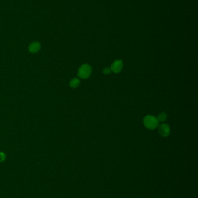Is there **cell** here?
I'll return each mask as SVG.
<instances>
[{
	"instance_id": "3957f363",
	"label": "cell",
	"mask_w": 198,
	"mask_h": 198,
	"mask_svg": "<svg viewBox=\"0 0 198 198\" xmlns=\"http://www.w3.org/2000/svg\"><path fill=\"white\" fill-rule=\"evenodd\" d=\"M123 68V63L121 60H116L111 64V70L114 73L117 74L121 72Z\"/></svg>"
},
{
	"instance_id": "277c9868",
	"label": "cell",
	"mask_w": 198,
	"mask_h": 198,
	"mask_svg": "<svg viewBox=\"0 0 198 198\" xmlns=\"http://www.w3.org/2000/svg\"><path fill=\"white\" fill-rule=\"evenodd\" d=\"M159 133L162 137L169 136L170 134V126L167 124H161L159 127Z\"/></svg>"
},
{
	"instance_id": "5b68a950",
	"label": "cell",
	"mask_w": 198,
	"mask_h": 198,
	"mask_svg": "<svg viewBox=\"0 0 198 198\" xmlns=\"http://www.w3.org/2000/svg\"><path fill=\"white\" fill-rule=\"evenodd\" d=\"M41 49V44L38 42H34L29 46V50L33 53H37Z\"/></svg>"
},
{
	"instance_id": "ba28073f",
	"label": "cell",
	"mask_w": 198,
	"mask_h": 198,
	"mask_svg": "<svg viewBox=\"0 0 198 198\" xmlns=\"http://www.w3.org/2000/svg\"><path fill=\"white\" fill-rule=\"evenodd\" d=\"M111 72V68H105L102 71V73H103V74L105 75L109 74Z\"/></svg>"
},
{
	"instance_id": "6da1fadb",
	"label": "cell",
	"mask_w": 198,
	"mask_h": 198,
	"mask_svg": "<svg viewBox=\"0 0 198 198\" xmlns=\"http://www.w3.org/2000/svg\"><path fill=\"white\" fill-rule=\"evenodd\" d=\"M143 123L147 129L151 130L156 129L159 125V121H158L157 118L155 116L150 115L145 116L143 119Z\"/></svg>"
},
{
	"instance_id": "9c48e42d",
	"label": "cell",
	"mask_w": 198,
	"mask_h": 198,
	"mask_svg": "<svg viewBox=\"0 0 198 198\" xmlns=\"http://www.w3.org/2000/svg\"><path fill=\"white\" fill-rule=\"evenodd\" d=\"M5 158V155L2 152H0V162L4 161Z\"/></svg>"
},
{
	"instance_id": "7a4b0ae2",
	"label": "cell",
	"mask_w": 198,
	"mask_h": 198,
	"mask_svg": "<svg viewBox=\"0 0 198 198\" xmlns=\"http://www.w3.org/2000/svg\"><path fill=\"white\" fill-rule=\"evenodd\" d=\"M92 73V68L88 64H84L80 66L78 71V76L82 79L88 78Z\"/></svg>"
},
{
	"instance_id": "8992f818",
	"label": "cell",
	"mask_w": 198,
	"mask_h": 198,
	"mask_svg": "<svg viewBox=\"0 0 198 198\" xmlns=\"http://www.w3.org/2000/svg\"><path fill=\"white\" fill-rule=\"evenodd\" d=\"M80 81L79 79L77 78H74L70 81L69 85H70V87L72 88H76L80 85Z\"/></svg>"
},
{
	"instance_id": "52a82bcc",
	"label": "cell",
	"mask_w": 198,
	"mask_h": 198,
	"mask_svg": "<svg viewBox=\"0 0 198 198\" xmlns=\"http://www.w3.org/2000/svg\"><path fill=\"white\" fill-rule=\"evenodd\" d=\"M156 118H157L158 121H159V122H164L167 119V115L165 112H161L158 115V117Z\"/></svg>"
}]
</instances>
